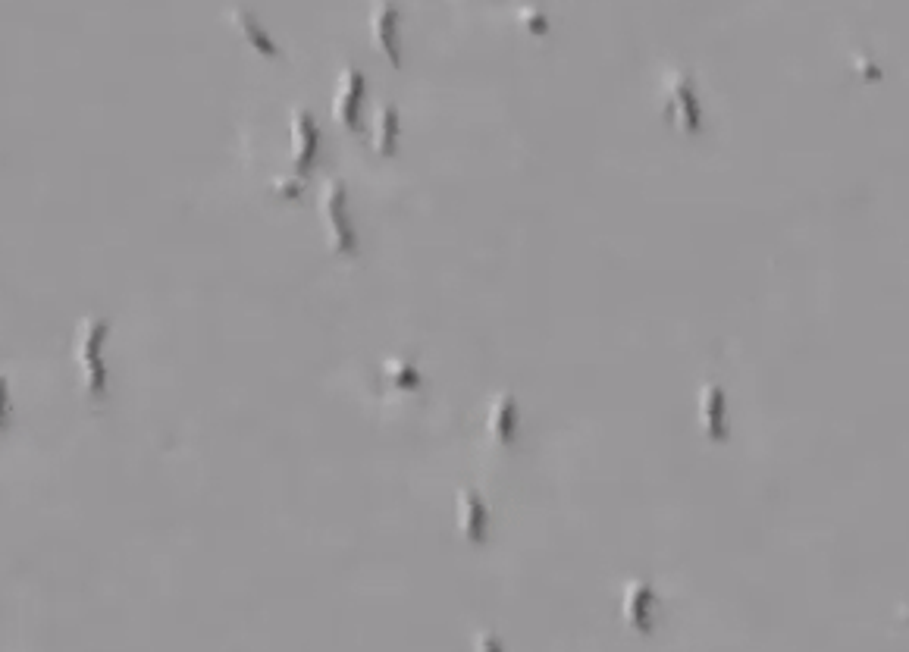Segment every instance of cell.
<instances>
[{
  "mask_svg": "<svg viewBox=\"0 0 909 652\" xmlns=\"http://www.w3.org/2000/svg\"><path fill=\"white\" fill-rule=\"evenodd\" d=\"M110 333V320L107 317H88L79 326L76 336V355L82 364L85 383L91 389H104L107 386V364H104V339Z\"/></svg>",
  "mask_w": 909,
  "mask_h": 652,
  "instance_id": "obj_1",
  "label": "cell"
},
{
  "mask_svg": "<svg viewBox=\"0 0 909 652\" xmlns=\"http://www.w3.org/2000/svg\"><path fill=\"white\" fill-rule=\"evenodd\" d=\"M320 214H323V223L330 226V236H333V245L336 248H358V229L352 223V217L345 214V185L342 179L330 176L323 185H320Z\"/></svg>",
  "mask_w": 909,
  "mask_h": 652,
  "instance_id": "obj_2",
  "label": "cell"
},
{
  "mask_svg": "<svg viewBox=\"0 0 909 652\" xmlns=\"http://www.w3.org/2000/svg\"><path fill=\"white\" fill-rule=\"evenodd\" d=\"M665 95H668V104L678 110L681 123L687 129L703 126V107H699L696 82H693L690 69H671V73L665 76Z\"/></svg>",
  "mask_w": 909,
  "mask_h": 652,
  "instance_id": "obj_3",
  "label": "cell"
},
{
  "mask_svg": "<svg viewBox=\"0 0 909 652\" xmlns=\"http://www.w3.org/2000/svg\"><path fill=\"white\" fill-rule=\"evenodd\" d=\"M656 609H659V593L656 587L643 577H631L624 587V615L640 631H649L656 624Z\"/></svg>",
  "mask_w": 909,
  "mask_h": 652,
  "instance_id": "obj_4",
  "label": "cell"
},
{
  "mask_svg": "<svg viewBox=\"0 0 909 652\" xmlns=\"http://www.w3.org/2000/svg\"><path fill=\"white\" fill-rule=\"evenodd\" d=\"M361 95H364V69L355 63H345L342 73L336 79V91H333V110L336 116H342L345 123H358V107H361Z\"/></svg>",
  "mask_w": 909,
  "mask_h": 652,
  "instance_id": "obj_5",
  "label": "cell"
},
{
  "mask_svg": "<svg viewBox=\"0 0 909 652\" xmlns=\"http://www.w3.org/2000/svg\"><path fill=\"white\" fill-rule=\"evenodd\" d=\"M320 148V126L314 120V113L308 107H295L292 110V160H295V173H301L314 160Z\"/></svg>",
  "mask_w": 909,
  "mask_h": 652,
  "instance_id": "obj_6",
  "label": "cell"
},
{
  "mask_svg": "<svg viewBox=\"0 0 909 652\" xmlns=\"http://www.w3.org/2000/svg\"><path fill=\"white\" fill-rule=\"evenodd\" d=\"M458 524L471 540H483L489 527V505L477 489H461L458 493Z\"/></svg>",
  "mask_w": 909,
  "mask_h": 652,
  "instance_id": "obj_7",
  "label": "cell"
},
{
  "mask_svg": "<svg viewBox=\"0 0 909 652\" xmlns=\"http://www.w3.org/2000/svg\"><path fill=\"white\" fill-rule=\"evenodd\" d=\"M699 417H703V427L712 436H725L728 433V402H725V389H721L715 380H709L699 392Z\"/></svg>",
  "mask_w": 909,
  "mask_h": 652,
  "instance_id": "obj_8",
  "label": "cell"
},
{
  "mask_svg": "<svg viewBox=\"0 0 909 652\" xmlns=\"http://www.w3.org/2000/svg\"><path fill=\"white\" fill-rule=\"evenodd\" d=\"M399 19H402V10L395 7V4H389V0H380V4L370 10V26H374V35L380 38V44L386 48V54L399 63L402 60V51H399V38H395V32H399Z\"/></svg>",
  "mask_w": 909,
  "mask_h": 652,
  "instance_id": "obj_9",
  "label": "cell"
},
{
  "mask_svg": "<svg viewBox=\"0 0 909 652\" xmlns=\"http://www.w3.org/2000/svg\"><path fill=\"white\" fill-rule=\"evenodd\" d=\"M229 16L239 22L242 26V32L258 44L261 51H267V54H283V44H279L270 32H267V26H261V19L254 16L248 7H229Z\"/></svg>",
  "mask_w": 909,
  "mask_h": 652,
  "instance_id": "obj_10",
  "label": "cell"
},
{
  "mask_svg": "<svg viewBox=\"0 0 909 652\" xmlns=\"http://www.w3.org/2000/svg\"><path fill=\"white\" fill-rule=\"evenodd\" d=\"M489 427H493V433L496 436H502V439H511L518 433V402H515V395H499V399L493 402V408H489Z\"/></svg>",
  "mask_w": 909,
  "mask_h": 652,
  "instance_id": "obj_11",
  "label": "cell"
},
{
  "mask_svg": "<svg viewBox=\"0 0 909 652\" xmlns=\"http://www.w3.org/2000/svg\"><path fill=\"white\" fill-rule=\"evenodd\" d=\"M395 135H399V110H395V104L383 101L374 113V142H377V148H392Z\"/></svg>",
  "mask_w": 909,
  "mask_h": 652,
  "instance_id": "obj_12",
  "label": "cell"
},
{
  "mask_svg": "<svg viewBox=\"0 0 909 652\" xmlns=\"http://www.w3.org/2000/svg\"><path fill=\"white\" fill-rule=\"evenodd\" d=\"M474 649H477V652H505L502 640H499L493 631H480V634L474 637Z\"/></svg>",
  "mask_w": 909,
  "mask_h": 652,
  "instance_id": "obj_13",
  "label": "cell"
},
{
  "mask_svg": "<svg viewBox=\"0 0 909 652\" xmlns=\"http://www.w3.org/2000/svg\"><path fill=\"white\" fill-rule=\"evenodd\" d=\"M521 19L530 22V29H536V32H546V26H549L546 13H543V10H536V7H524V10H521Z\"/></svg>",
  "mask_w": 909,
  "mask_h": 652,
  "instance_id": "obj_14",
  "label": "cell"
},
{
  "mask_svg": "<svg viewBox=\"0 0 909 652\" xmlns=\"http://www.w3.org/2000/svg\"><path fill=\"white\" fill-rule=\"evenodd\" d=\"M273 185L283 192H295V189H301V173H279V176H273Z\"/></svg>",
  "mask_w": 909,
  "mask_h": 652,
  "instance_id": "obj_15",
  "label": "cell"
},
{
  "mask_svg": "<svg viewBox=\"0 0 909 652\" xmlns=\"http://www.w3.org/2000/svg\"><path fill=\"white\" fill-rule=\"evenodd\" d=\"M10 414V386H7V380L0 377V421Z\"/></svg>",
  "mask_w": 909,
  "mask_h": 652,
  "instance_id": "obj_16",
  "label": "cell"
},
{
  "mask_svg": "<svg viewBox=\"0 0 909 652\" xmlns=\"http://www.w3.org/2000/svg\"><path fill=\"white\" fill-rule=\"evenodd\" d=\"M856 66H859L866 76H878V73H881V66H878L875 60H869L866 54H856Z\"/></svg>",
  "mask_w": 909,
  "mask_h": 652,
  "instance_id": "obj_17",
  "label": "cell"
}]
</instances>
